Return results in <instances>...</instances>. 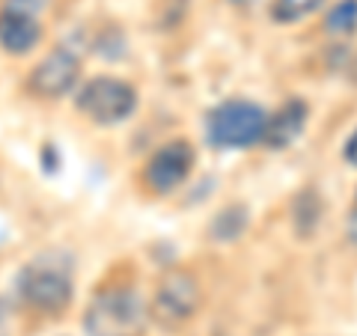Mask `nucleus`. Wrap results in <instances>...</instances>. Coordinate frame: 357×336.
<instances>
[{
	"instance_id": "nucleus-15",
	"label": "nucleus",
	"mask_w": 357,
	"mask_h": 336,
	"mask_svg": "<svg viewBox=\"0 0 357 336\" xmlns=\"http://www.w3.org/2000/svg\"><path fill=\"white\" fill-rule=\"evenodd\" d=\"M232 3H248V0H232Z\"/></svg>"
},
{
	"instance_id": "nucleus-9",
	"label": "nucleus",
	"mask_w": 357,
	"mask_h": 336,
	"mask_svg": "<svg viewBox=\"0 0 357 336\" xmlns=\"http://www.w3.org/2000/svg\"><path fill=\"white\" fill-rule=\"evenodd\" d=\"M42 39V27L33 15L13 13L3 9L0 13V48L9 54H27L36 48V42Z\"/></svg>"
},
{
	"instance_id": "nucleus-1",
	"label": "nucleus",
	"mask_w": 357,
	"mask_h": 336,
	"mask_svg": "<svg viewBox=\"0 0 357 336\" xmlns=\"http://www.w3.org/2000/svg\"><path fill=\"white\" fill-rule=\"evenodd\" d=\"M146 312L134 289H105L84 312V328L89 336H137Z\"/></svg>"
},
{
	"instance_id": "nucleus-5",
	"label": "nucleus",
	"mask_w": 357,
	"mask_h": 336,
	"mask_svg": "<svg viewBox=\"0 0 357 336\" xmlns=\"http://www.w3.org/2000/svg\"><path fill=\"white\" fill-rule=\"evenodd\" d=\"M137 107V93L116 77H93L77 93V110L86 114L98 125H114L134 114Z\"/></svg>"
},
{
	"instance_id": "nucleus-14",
	"label": "nucleus",
	"mask_w": 357,
	"mask_h": 336,
	"mask_svg": "<svg viewBox=\"0 0 357 336\" xmlns=\"http://www.w3.org/2000/svg\"><path fill=\"white\" fill-rule=\"evenodd\" d=\"M349 238L357 244V206H354V211H351V217H349Z\"/></svg>"
},
{
	"instance_id": "nucleus-8",
	"label": "nucleus",
	"mask_w": 357,
	"mask_h": 336,
	"mask_svg": "<svg viewBox=\"0 0 357 336\" xmlns=\"http://www.w3.org/2000/svg\"><path fill=\"white\" fill-rule=\"evenodd\" d=\"M304 122H307V105L292 98L286 102L274 116H268V125H265V137L262 143L268 149H286L301 137L304 131Z\"/></svg>"
},
{
	"instance_id": "nucleus-2",
	"label": "nucleus",
	"mask_w": 357,
	"mask_h": 336,
	"mask_svg": "<svg viewBox=\"0 0 357 336\" xmlns=\"http://www.w3.org/2000/svg\"><path fill=\"white\" fill-rule=\"evenodd\" d=\"M268 116L253 102H223L208 116V137L220 149H248L265 137Z\"/></svg>"
},
{
	"instance_id": "nucleus-13",
	"label": "nucleus",
	"mask_w": 357,
	"mask_h": 336,
	"mask_svg": "<svg viewBox=\"0 0 357 336\" xmlns=\"http://www.w3.org/2000/svg\"><path fill=\"white\" fill-rule=\"evenodd\" d=\"M345 161L357 167V131L349 137V143H345Z\"/></svg>"
},
{
	"instance_id": "nucleus-4",
	"label": "nucleus",
	"mask_w": 357,
	"mask_h": 336,
	"mask_svg": "<svg viewBox=\"0 0 357 336\" xmlns=\"http://www.w3.org/2000/svg\"><path fill=\"white\" fill-rule=\"evenodd\" d=\"M199 300H203V292H199L197 277L185 268H173L158 280V289L152 298V316L164 328H178L197 312Z\"/></svg>"
},
{
	"instance_id": "nucleus-6",
	"label": "nucleus",
	"mask_w": 357,
	"mask_h": 336,
	"mask_svg": "<svg viewBox=\"0 0 357 336\" xmlns=\"http://www.w3.org/2000/svg\"><path fill=\"white\" fill-rule=\"evenodd\" d=\"M194 167V149L188 140H173L161 146L146 164V185L158 194L178 188Z\"/></svg>"
},
{
	"instance_id": "nucleus-11",
	"label": "nucleus",
	"mask_w": 357,
	"mask_h": 336,
	"mask_svg": "<svg viewBox=\"0 0 357 336\" xmlns=\"http://www.w3.org/2000/svg\"><path fill=\"white\" fill-rule=\"evenodd\" d=\"M321 0H274V9H271V15L277 21H301V18H307L312 15L319 9Z\"/></svg>"
},
{
	"instance_id": "nucleus-7",
	"label": "nucleus",
	"mask_w": 357,
	"mask_h": 336,
	"mask_svg": "<svg viewBox=\"0 0 357 336\" xmlns=\"http://www.w3.org/2000/svg\"><path fill=\"white\" fill-rule=\"evenodd\" d=\"M77 75H81L77 57L72 51L57 48L30 72V89L39 98H60L77 84Z\"/></svg>"
},
{
	"instance_id": "nucleus-10",
	"label": "nucleus",
	"mask_w": 357,
	"mask_h": 336,
	"mask_svg": "<svg viewBox=\"0 0 357 336\" xmlns=\"http://www.w3.org/2000/svg\"><path fill=\"white\" fill-rule=\"evenodd\" d=\"M325 27L333 36H349V33H354L357 30V0H340L328 13Z\"/></svg>"
},
{
	"instance_id": "nucleus-12",
	"label": "nucleus",
	"mask_w": 357,
	"mask_h": 336,
	"mask_svg": "<svg viewBox=\"0 0 357 336\" xmlns=\"http://www.w3.org/2000/svg\"><path fill=\"white\" fill-rule=\"evenodd\" d=\"M48 6V0H9L6 9H13V13H24V15H33L36 18L39 9Z\"/></svg>"
},
{
	"instance_id": "nucleus-3",
	"label": "nucleus",
	"mask_w": 357,
	"mask_h": 336,
	"mask_svg": "<svg viewBox=\"0 0 357 336\" xmlns=\"http://www.w3.org/2000/svg\"><path fill=\"white\" fill-rule=\"evenodd\" d=\"M18 289L30 307H36L42 312H60L69 307L72 300V274L69 265L57 262H45L36 259L24 268V274L18 280Z\"/></svg>"
}]
</instances>
